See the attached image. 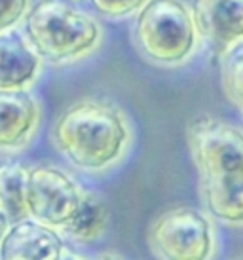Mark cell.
I'll return each instance as SVG.
<instances>
[{
	"instance_id": "6da1fadb",
	"label": "cell",
	"mask_w": 243,
	"mask_h": 260,
	"mask_svg": "<svg viewBox=\"0 0 243 260\" xmlns=\"http://www.w3.org/2000/svg\"><path fill=\"white\" fill-rule=\"evenodd\" d=\"M188 146L207 211L221 222L243 226V131L201 116L188 127Z\"/></svg>"
},
{
	"instance_id": "7a4b0ae2",
	"label": "cell",
	"mask_w": 243,
	"mask_h": 260,
	"mask_svg": "<svg viewBox=\"0 0 243 260\" xmlns=\"http://www.w3.org/2000/svg\"><path fill=\"white\" fill-rule=\"evenodd\" d=\"M53 137L59 150L76 167L103 171L126 154L131 133L116 107L103 101H80L59 116Z\"/></svg>"
},
{
	"instance_id": "3957f363",
	"label": "cell",
	"mask_w": 243,
	"mask_h": 260,
	"mask_svg": "<svg viewBox=\"0 0 243 260\" xmlns=\"http://www.w3.org/2000/svg\"><path fill=\"white\" fill-rule=\"evenodd\" d=\"M25 35L50 63L86 57L101 42L99 23L67 0H38L25 17Z\"/></svg>"
},
{
	"instance_id": "277c9868",
	"label": "cell",
	"mask_w": 243,
	"mask_h": 260,
	"mask_svg": "<svg viewBox=\"0 0 243 260\" xmlns=\"http://www.w3.org/2000/svg\"><path fill=\"white\" fill-rule=\"evenodd\" d=\"M137 48L160 65H179L196 48L194 15L180 0H148L133 27Z\"/></svg>"
},
{
	"instance_id": "5b68a950",
	"label": "cell",
	"mask_w": 243,
	"mask_h": 260,
	"mask_svg": "<svg viewBox=\"0 0 243 260\" xmlns=\"http://www.w3.org/2000/svg\"><path fill=\"white\" fill-rule=\"evenodd\" d=\"M150 249L160 258L201 260L213 253L211 224L192 207L162 213L150 228Z\"/></svg>"
},
{
	"instance_id": "8992f818",
	"label": "cell",
	"mask_w": 243,
	"mask_h": 260,
	"mask_svg": "<svg viewBox=\"0 0 243 260\" xmlns=\"http://www.w3.org/2000/svg\"><path fill=\"white\" fill-rule=\"evenodd\" d=\"M84 192L69 175L55 167L38 166L27 175L29 215L53 228H63L76 213Z\"/></svg>"
},
{
	"instance_id": "52a82bcc",
	"label": "cell",
	"mask_w": 243,
	"mask_h": 260,
	"mask_svg": "<svg viewBox=\"0 0 243 260\" xmlns=\"http://www.w3.org/2000/svg\"><path fill=\"white\" fill-rule=\"evenodd\" d=\"M198 35L215 53H228L243 42V0H194Z\"/></svg>"
},
{
	"instance_id": "ba28073f",
	"label": "cell",
	"mask_w": 243,
	"mask_h": 260,
	"mask_svg": "<svg viewBox=\"0 0 243 260\" xmlns=\"http://www.w3.org/2000/svg\"><path fill=\"white\" fill-rule=\"evenodd\" d=\"M0 256L6 260H53L63 256V241L53 226L36 218L15 220L0 241Z\"/></svg>"
},
{
	"instance_id": "9c48e42d",
	"label": "cell",
	"mask_w": 243,
	"mask_h": 260,
	"mask_svg": "<svg viewBox=\"0 0 243 260\" xmlns=\"http://www.w3.org/2000/svg\"><path fill=\"white\" fill-rule=\"evenodd\" d=\"M38 107L25 89H0V150L19 148L38 123Z\"/></svg>"
},
{
	"instance_id": "30bf717a",
	"label": "cell",
	"mask_w": 243,
	"mask_h": 260,
	"mask_svg": "<svg viewBox=\"0 0 243 260\" xmlns=\"http://www.w3.org/2000/svg\"><path fill=\"white\" fill-rule=\"evenodd\" d=\"M40 55L21 35L0 32V89H25L36 78Z\"/></svg>"
},
{
	"instance_id": "8fae6325",
	"label": "cell",
	"mask_w": 243,
	"mask_h": 260,
	"mask_svg": "<svg viewBox=\"0 0 243 260\" xmlns=\"http://www.w3.org/2000/svg\"><path fill=\"white\" fill-rule=\"evenodd\" d=\"M27 175L21 164L0 166V211L6 213L10 222L29 215L27 209Z\"/></svg>"
},
{
	"instance_id": "7c38bea8",
	"label": "cell",
	"mask_w": 243,
	"mask_h": 260,
	"mask_svg": "<svg viewBox=\"0 0 243 260\" xmlns=\"http://www.w3.org/2000/svg\"><path fill=\"white\" fill-rule=\"evenodd\" d=\"M108 222V209L97 196L84 194L76 213L65 224V232L76 241H93L105 232Z\"/></svg>"
},
{
	"instance_id": "4fadbf2b",
	"label": "cell",
	"mask_w": 243,
	"mask_h": 260,
	"mask_svg": "<svg viewBox=\"0 0 243 260\" xmlns=\"http://www.w3.org/2000/svg\"><path fill=\"white\" fill-rule=\"evenodd\" d=\"M222 87L226 97L243 114V46L228 51L222 67Z\"/></svg>"
},
{
	"instance_id": "5bb4252c",
	"label": "cell",
	"mask_w": 243,
	"mask_h": 260,
	"mask_svg": "<svg viewBox=\"0 0 243 260\" xmlns=\"http://www.w3.org/2000/svg\"><path fill=\"white\" fill-rule=\"evenodd\" d=\"M89 2L101 15L118 19V17H126L137 10H141L148 0H89Z\"/></svg>"
},
{
	"instance_id": "9a60e30c",
	"label": "cell",
	"mask_w": 243,
	"mask_h": 260,
	"mask_svg": "<svg viewBox=\"0 0 243 260\" xmlns=\"http://www.w3.org/2000/svg\"><path fill=\"white\" fill-rule=\"evenodd\" d=\"M29 0H0V32L10 30L21 21Z\"/></svg>"
},
{
	"instance_id": "2e32d148",
	"label": "cell",
	"mask_w": 243,
	"mask_h": 260,
	"mask_svg": "<svg viewBox=\"0 0 243 260\" xmlns=\"http://www.w3.org/2000/svg\"><path fill=\"white\" fill-rule=\"evenodd\" d=\"M8 228H10V218L6 217V213H4V211H0V241L4 239Z\"/></svg>"
}]
</instances>
